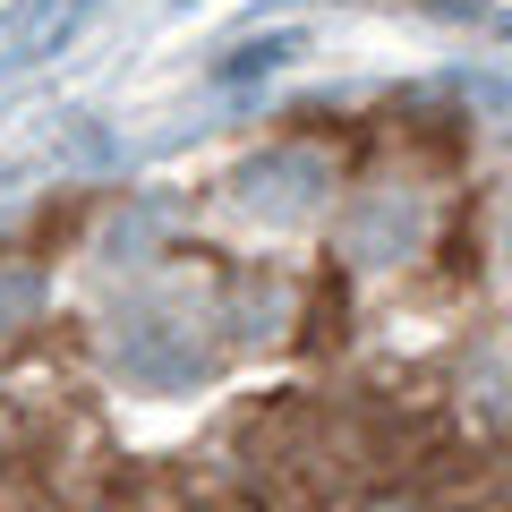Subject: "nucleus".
Wrapping results in <instances>:
<instances>
[{"label": "nucleus", "mask_w": 512, "mask_h": 512, "mask_svg": "<svg viewBox=\"0 0 512 512\" xmlns=\"http://www.w3.org/2000/svg\"><path fill=\"white\" fill-rule=\"evenodd\" d=\"M231 197L248 205V214H265V222H291V214H308V205H325V163L299 154V146L256 154V163H239Z\"/></svg>", "instance_id": "nucleus-1"}, {"label": "nucleus", "mask_w": 512, "mask_h": 512, "mask_svg": "<svg viewBox=\"0 0 512 512\" xmlns=\"http://www.w3.org/2000/svg\"><path fill=\"white\" fill-rule=\"evenodd\" d=\"M504 274H512V231H504Z\"/></svg>", "instance_id": "nucleus-6"}, {"label": "nucleus", "mask_w": 512, "mask_h": 512, "mask_svg": "<svg viewBox=\"0 0 512 512\" xmlns=\"http://www.w3.org/2000/svg\"><path fill=\"white\" fill-rule=\"evenodd\" d=\"M291 52H299L291 35H265V43H239V52L222 60V69H214V86H222V94H248V86H265V77H274L282 60H291Z\"/></svg>", "instance_id": "nucleus-3"}, {"label": "nucleus", "mask_w": 512, "mask_h": 512, "mask_svg": "<svg viewBox=\"0 0 512 512\" xmlns=\"http://www.w3.org/2000/svg\"><path fill=\"white\" fill-rule=\"evenodd\" d=\"M86 9H94V0H43V26H35V52H52V43L69 35V26L86 18Z\"/></svg>", "instance_id": "nucleus-5"}, {"label": "nucleus", "mask_w": 512, "mask_h": 512, "mask_svg": "<svg viewBox=\"0 0 512 512\" xmlns=\"http://www.w3.org/2000/svg\"><path fill=\"white\" fill-rule=\"evenodd\" d=\"M419 248V214L402 197H367L359 214L342 222V256L350 265H384V256H410Z\"/></svg>", "instance_id": "nucleus-2"}, {"label": "nucleus", "mask_w": 512, "mask_h": 512, "mask_svg": "<svg viewBox=\"0 0 512 512\" xmlns=\"http://www.w3.org/2000/svg\"><path fill=\"white\" fill-rule=\"evenodd\" d=\"M35 308H43V282L35 274H0V333H18Z\"/></svg>", "instance_id": "nucleus-4"}]
</instances>
